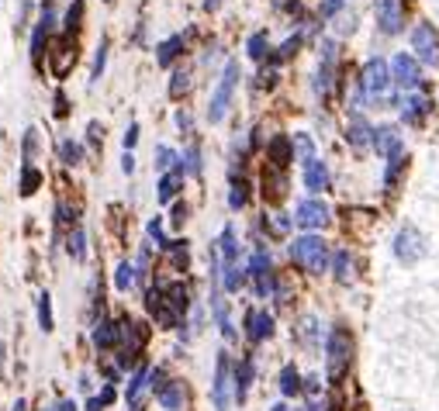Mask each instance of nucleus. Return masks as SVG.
Masks as SVG:
<instances>
[{
  "mask_svg": "<svg viewBox=\"0 0 439 411\" xmlns=\"http://www.w3.org/2000/svg\"><path fill=\"white\" fill-rule=\"evenodd\" d=\"M291 259L305 270V273H325L329 266V242L315 231H305L301 239L291 242Z\"/></svg>",
  "mask_w": 439,
  "mask_h": 411,
  "instance_id": "obj_1",
  "label": "nucleus"
},
{
  "mask_svg": "<svg viewBox=\"0 0 439 411\" xmlns=\"http://www.w3.org/2000/svg\"><path fill=\"white\" fill-rule=\"evenodd\" d=\"M357 87L363 90V97H370V101H388V97H394L391 94V66L384 59H370L363 66Z\"/></svg>",
  "mask_w": 439,
  "mask_h": 411,
  "instance_id": "obj_2",
  "label": "nucleus"
},
{
  "mask_svg": "<svg viewBox=\"0 0 439 411\" xmlns=\"http://www.w3.org/2000/svg\"><path fill=\"white\" fill-rule=\"evenodd\" d=\"M325 353H329V380L336 384L339 377L346 373V366H349V356H353V335L346 332L342 325H336V329L329 332Z\"/></svg>",
  "mask_w": 439,
  "mask_h": 411,
  "instance_id": "obj_3",
  "label": "nucleus"
},
{
  "mask_svg": "<svg viewBox=\"0 0 439 411\" xmlns=\"http://www.w3.org/2000/svg\"><path fill=\"white\" fill-rule=\"evenodd\" d=\"M239 62H229L225 66V73L218 80V90H215V97L207 104V121L211 125H218L222 118H225V111H229V104H232V94H235V83H239Z\"/></svg>",
  "mask_w": 439,
  "mask_h": 411,
  "instance_id": "obj_4",
  "label": "nucleus"
},
{
  "mask_svg": "<svg viewBox=\"0 0 439 411\" xmlns=\"http://www.w3.org/2000/svg\"><path fill=\"white\" fill-rule=\"evenodd\" d=\"M249 277H253L256 297H270L277 290V277H273V266H270V253L266 249L253 253V259H249Z\"/></svg>",
  "mask_w": 439,
  "mask_h": 411,
  "instance_id": "obj_5",
  "label": "nucleus"
},
{
  "mask_svg": "<svg viewBox=\"0 0 439 411\" xmlns=\"http://www.w3.org/2000/svg\"><path fill=\"white\" fill-rule=\"evenodd\" d=\"M329 218H332V211L325 201H318V197H308V201H301L298 211H294V225L305 231H318L329 225Z\"/></svg>",
  "mask_w": 439,
  "mask_h": 411,
  "instance_id": "obj_6",
  "label": "nucleus"
},
{
  "mask_svg": "<svg viewBox=\"0 0 439 411\" xmlns=\"http://www.w3.org/2000/svg\"><path fill=\"white\" fill-rule=\"evenodd\" d=\"M52 28H55V4L45 0L42 11H38V21H35V35H31V59H35V62H42V52L49 45Z\"/></svg>",
  "mask_w": 439,
  "mask_h": 411,
  "instance_id": "obj_7",
  "label": "nucleus"
},
{
  "mask_svg": "<svg viewBox=\"0 0 439 411\" xmlns=\"http://www.w3.org/2000/svg\"><path fill=\"white\" fill-rule=\"evenodd\" d=\"M412 45L418 52V62L439 66V31L433 25H418L412 31Z\"/></svg>",
  "mask_w": 439,
  "mask_h": 411,
  "instance_id": "obj_8",
  "label": "nucleus"
},
{
  "mask_svg": "<svg viewBox=\"0 0 439 411\" xmlns=\"http://www.w3.org/2000/svg\"><path fill=\"white\" fill-rule=\"evenodd\" d=\"M391 73H394V83L405 87V90H415L422 83V70H418V59L408 55V52H398L391 59Z\"/></svg>",
  "mask_w": 439,
  "mask_h": 411,
  "instance_id": "obj_9",
  "label": "nucleus"
},
{
  "mask_svg": "<svg viewBox=\"0 0 439 411\" xmlns=\"http://www.w3.org/2000/svg\"><path fill=\"white\" fill-rule=\"evenodd\" d=\"M229 384H232V363L222 353V356H218V366H215V387H211V398H215V408L218 411H229V405H232Z\"/></svg>",
  "mask_w": 439,
  "mask_h": 411,
  "instance_id": "obj_10",
  "label": "nucleus"
},
{
  "mask_svg": "<svg viewBox=\"0 0 439 411\" xmlns=\"http://www.w3.org/2000/svg\"><path fill=\"white\" fill-rule=\"evenodd\" d=\"M422 235L415 229H401L398 235H394V256L401 259L405 266H412V263H418L422 259Z\"/></svg>",
  "mask_w": 439,
  "mask_h": 411,
  "instance_id": "obj_11",
  "label": "nucleus"
},
{
  "mask_svg": "<svg viewBox=\"0 0 439 411\" xmlns=\"http://www.w3.org/2000/svg\"><path fill=\"white\" fill-rule=\"evenodd\" d=\"M377 25L384 35H398L401 31V4L398 0H377Z\"/></svg>",
  "mask_w": 439,
  "mask_h": 411,
  "instance_id": "obj_12",
  "label": "nucleus"
},
{
  "mask_svg": "<svg viewBox=\"0 0 439 411\" xmlns=\"http://www.w3.org/2000/svg\"><path fill=\"white\" fill-rule=\"evenodd\" d=\"M273 335V314L266 311H246V339L249 342H263Z\"/></svg>",
  "mask_w": 439,
  "mask_h": 411,
  "instance_id": "obj_13",
  "label": "nucleus"
},
{
  "mask_svg": "<svg viewBox=\"0 0 439 411\" xmlns=\"http://www.w3.org/2000/svg\"><path fill=\"white\" fill-rule=\"evenodd\" d=\"M374 149L384 155V159H398L401 153V135H398V128H391V125H384V128H374Z\"/></svg>",
  "mask_w": 439,
  "mask_h": 411,
  "instance_id": "obj_14",
  "label": "nucleus"
},
{
  "mask_svg": "<svg viewBox=\"0 0 439 411\" xmlns=\"http://www.w3.org/2000/svg\"><path fill=\"white\" fill-rule=\"evenodd\" d=\"M118 342H121V322H107L104 318V322L94 325V346L97 349H114Z\"/></svg>",
  "mask_w": 439,
  "mask_h": 411,
  "instance_id": "obj_15",
  "label": "nucleus"
},
{
  "mask_svg": "<svg viewBox=\"0 0 439 411\" xmlns=\"http://www.w3.org/2000/svg\"><path fill=\"white\" fill-rule=\"evenodd\" d=\"M266 153H270V166H273V170H287V163L294 159V142H291L287 135H277V138L266 146Z\"/></svg>",
  "mask_w": 439,
  "mask_h": 411,
  "instance_id": "obj_16",
  "label": "nucleus"
},
{
  "mask_svg": "<svg viewBox=\"0 0 439 411\" xmlns=\"http://www.w3.org/2000/svg\"><path fill=\"white\" fill-rule=\"evenodd\" d=\"M156 398L166 411H180L183 408V384L180 380H163L156 387Z\"/></svg>",
  "mask_w": 439,
  "mask_h": 411,
  "instance_id": "obj_17",
  "label": "nucleus"
},
{
  "mask_svg": "<svg viewBox=\"0 0 439 411\" xmlns=\"http://www.w3.org/2000/svg\"><path fill=\"white\" fill-rule=\"evenodd\" d=\"M305 187H308L311 194L329 190V170H325V163H322V159H311V163H305Z\"/></svg>",
  "mask_w": 439,
  "mask_h": 411,
  "instance_id": "obj_18",
  "label": "nucleus"
},
{
  "mask_svg": "<svg viewBox=\"0 0 439 411\" xmlns=\"http://www.w3.org/2000/svg\"><path fill=\"white\" fill-rule=\"evenodd\" d=\"M163 297H166V305L177 311V314H187V308H190V294H187V287H183L180 280L173 283H163Z\"/></svg>",
  "mask_w": 439,
  "mask_h": 411,
  "instance_id": "obj_19",
  "label": "nucleus"
},
{
  "mask_svg": "<svg viewBox=\"0 0 439 411\" xmlns=\"http://www.w3.org/2000/svg\"><path fill=\"white\" fill-rule=\"evenodd\" d=\"M183 187V166H177V170H170V173H163V180H159V204H170L177 194H180Z\"/></svg>",
  "mask_w": 439,
  "mask_h": 411,
  "instance_id": "obj_20",
  "label": "nucleus"
},
{
  "mask_svg": "<svg viewBox=\"0 0 439 411\" xmlns=\"http://www.w3.org/2000/svg\"><path fill=\"white\" fill-rule=\"evenodd\" d=\"M253 373H256V366H253V360H249V356L235 366V401H239V405H242V401H246V394H249Z\"/></svg>",
  "mask_w": 439,
  "mask_h": 411,
  "instance_id": "obj_21",
  "label": "nucleus"
},
{
  "mask_svg": "<svg viewBox=\"0 0 439 411\" xmlns=\"http://www.w3.org/2000/svg\"><path fill=\"white\" fill-rule=\"evenodd\" d=\"M180 52H183V35H170L166 42L156 45V62H159V66H170Z\"/></svg>",
  "mask_w": 439,
  "mask_h": 411,
  "instance_id": "obj_22",
  "label": "nucleus"
},
{
  "mask_svg": "<svg viewBox=\"0 0 439 411\" xmlns=\"http://www.w3.org/2000/svg\"><path fill=\"white\" fill-rule=\"evenodd\" d=\"M66 253H70V256L77 259H87V231H83V225H73V229H70V235H66Z\"/></svg>",
  "mask_w": 439,
  "mask_h": 411,
  "instance_id": "obj_23",
  "label": "nucleus"
},
{
  "mask_svg": "<svg viewBox=\"0 0 439 411\" xmlns=\"http://www.w3.org/2000/svg\"><path fill=\"white\" fill-rule=\"evenodd\" d=\"M70 62H77V52L70 49V38H63V45L52 52V70H55V77H66V73H70Z\"/></svg>",
  "mask_w": 439,
  "mask_h": 411,
  "instance_id": "obj_24",
  "label": "nucleus"
},
{
  "mask_svg": "<svg viewBox=\"0 0 439 411\" xmlns=\"http://www.w3.org/2000/svg\"><path fill=\"white\" fill-rule=\"evenodd\" d=\"M149 380H153V370H149V366H139L135 377H131V384H129V405L131 408H139V398H142V390L149 387Z\"/></svg>",
  "mask_w": 439,
  "mask_h": 411,
  "instance_id": "obj_25",
  "label": "nucleus"
},
{
  "mask_svg": "<svg viewBox=\"0 0 439 411\" xmlns=\"http://www.w3.org/2000/svg\"><path fill=\"white\" fill-rule=\"evenodd\" d=\"M42 183H45L42 170H35V163H25V166H21V194H25V197H31Z\"/></svg>",
  "mask_w": 439,
  "mask_h": 411,
  "instance_id": "obj_26",
  "label": "nucleus"
},
{
  "mask_svg": "<svg viewBox=\"0 0 439 411\" xmlns=\"http://www.w3.org/2000/svg\"><path fill=\"white\" fill-rule=\"evenodd\" d=\"M135 280H139V273H135V263H118V270H114V287L121 290V294H129L131 287H135Z\"/></svg>",
  "mask_w": 439,
  "mask_h": 411,
  "instance_id": "obj_27",
  "label": "nucleus"
},
{
  "mask_svg": "<svg viewBox=\"0 0 439 411\" xmlns=\"http://www.w3.org/2000/svg\"><path fill=\"white\" fill-rule=\"evenodd\" d=\"M429 107H433V104H429V97H426V94H422V97H418V94H415V97H408V101H405V121L418 125V121L426 118V111H429Z\"/></svg>",
  "mask_w": 439,
  "mask_h": 411,
  "instance_id": "obj_28",
  "label": "nucleus"
},
{
  "mask_svg": "<svg viewBox=\"0 0 439 411\" xmlns=\"http://www.w3.org/2000/svg\"><path fill=\"white\" fill-rule=\"evenodd\" d=\"M218 249H222V256H225V266H229V263H239V242H235L232 225H225L222 239H218Z\"/></svg>",
  "mask_w": 439,
  "mask_h": 411,
  "instance_id": "obj_29",
  "label": "nucleus"
},
{
  "mask_svg": "<svg viewBox=\"0 0 439 411\" xmlns=\"http://www.w3.org/2000/svg\"><path fill=\"white\" fill-rule=\"evenodd\" d=\"M80 21H83V0H73L66 11V21H63V38H73L80 31Z\"/></svg>",
  "mask_w": 439,
  "mask_h": 411,
  "instance_id": "obj_30",
  "label": "nucleus"
},
{
  "mask_svg": "<svg viewBox=\"0 0 439 411\" xmlns=\"http://www.w3.org/2000/svg\"><path fill=\"white\" fill-rule=\"evenodd\" d=\"M349 142H353L357 149H367V146H374V128H370L367 121H360V118H357V121L349 125Z\"/></svg>",
  "mask_w": 439,
  "mask_h": 411,
  "instance_id": "obj_31",
  "label": "nucleus"
},
{
  "mask_svg": "<svg viewBox=\"0 0 439 411\" xmlns=\"http://www.w3.org/2000/svg\"><path fill=\"white\" fill-rule=\"evenodd\" d=\"M332 270H336V280L339 283H349L353 280V259L346 249H336V256H332Z\"/></svg>",
  "mask_w": 439,
  "mask_h": 411,
  "instance_id": "obj_32",
  "label": "nucleus"
},
{
  "mask_svg": "<svg viewBox=\"0 0 439 411\" xmlns=\"http://www.w3.org/2000/svg\"><path fill=\"white\" fill-rule=\"evenodd\" d=\"M59 159H63L66 166H80V163H83V146L73 142V138H63V142H59Z\"/></svg>",
  "mask_w": 439,
  "mask_h": 411,
  "instance_id": "obj_33",
  "label": "nucleus"
},
{
  "mask_svg": "<svg viewBox=\"0 0 439 411\" xmlns=\"http://www.w3.org/2000/svg\"><path fill=\"white\" fill-rule=\"evenodd\" d=\"M298 390H301V377H298V370L287 363L284 370H281V394H284V398H294Z\"/></svg>",
  "mask_w": 439,
  "mask_h": 411,
  "instance_id": "obj_34",
  "label": "nucleus"
},
{
  "mask_svg": "<svg viewBox=\"0 0 439 411\" xmlns=\"http://www.w3.org/2000/svg\"><path fill=\"white\" fill-rule=\"evenodd\" d=\"M291 142H294V155H298L301 163H311V159H315V142H311V135L301 131V135H294Z\"/></svg>",
  "mask_w": 439,
  "mask_h": 411,
  "instance_id": "obj_35",
  "label": "nucleus"
},
{
  "mask_svg": "<svg viewBox=\"0 0 439 411\" xmlns=\"http://www.w3.org/2000/svg\"><path fill=\"white\" fill-rule=\"evenodd\" d=\"M298 49H301V35H291L284 45H281V49L270 55V66H281V62H284V59H291V55H294Z\"/></svg>",
  "mask_w": 439,
  "mask_h": 411,
  "instance_id": "obj_36",
  "label": "nucleus"
},
{
  "mask_svg": "<svg viewBox=\"0 0 439 411\" xmlns=\"http://www.w3.org/2000/svg\"><path fill=\"white\" fill-rule=\"evenodd\" d=\"M249 201V183L242 180V177H232V194H229V204L239 211V207H246Z\"/></svg>",
  "mask_w": 439,
  "mask_h": 411,
  "instance_id": "obj_37",
  "label": "nucleus"
},
{
  "mask_svg": "<svg viewBox=\"0 0 439 411\" xmlns=\"http://www.w3.org/2000/svg\"><path fill=\"white\" fill-rule=\"evenodd\" d=\"M38 325H42V332H52V297H49V290L38 294Z\"/></svg>",
  "mask_w": 439,
  "mask_h": 411,
  "instance_id": "obj_38",
  "label": "nucleus"
},
{
  "mask_svg": "<svg viewBox=\"0 0 439 411\" xmlns=\"http://www.w3.org/2000/svg\"><path fill=\"white\" fill-rule=\"evenodd\" d=\"M246 273H249V270H239V263H229V266H225V290L235 294V290L246 283Z\"/></svg>",
  "mask_w": 439,
  "mask_h": 411,
  "instance_id": "obj_39",
  "label": "nucleus"
},
{
  "mask_svg": "<svg viewBox=\"0 0 439 411\" xmlns=\"http://www.w3.org/2000/svg\"><path fill=\"white\" fill-rule=\"evenodd\" d=\"M246 52H249V59H266V52H270V42H266V31H256L253 38H249V45H246Z\"/></svg>",
  "mask_w": 439,
  "mask_h": 411,
  "instance_id": "obj_40",
  "label": "nucleus"
},
{
  "mask_svg": "<svg viewBox=\"0 0 439 411\" xmlns=\"http://www.w3.org/2000/svg\"><path fill=\"white\" fill-rule=\"evenodd\" d=\"M180 166H183V173H190V177H201V149H197V146H190V149L183 153Z\"/></svg>",
  "mask_w": 439,
  "mask_h": 411,
  "instance_id": "obj_41",
  "label": "nucleus"
},
{
  "mask_svg": "<svg viewBox=\"0 0 439 411\" xmlns=\"http://www.w3.org/2000/svg\"><path fill=\"white\" fill-rule=\"evenodd\" d=\"M177 163H180V159H177V153H173V149H166V146H159V149H156V170L170 173V170H177Z\"/></svg>",
  "mask_w": 439,
  "mask_h": 411,
  "instance_id": "obj_42",
  "label": "nucleus"
},
{
  "mask_svg": "<svg viewBox=\"0 0 439 411\" xmlns=\"http://www.w3.org/2000/svg\"><path fill=\"white\" fill-rule=\"evenodd\" d=\"M405 166H408V159H405V155H398V159H388V173H384V183H388V190H391V187H394L398 180H401Z\"/></svg>",
  "mask_w": 439,
  "mask_h": 411,
  "instance_id": "obj_43",
  "label": "nucleus"
},
{
  "mask_svg": "<svg viewBox=\"0 0 439 411\" xmlns=\"http://www.w3.org/2000/svg\"><path fill=\"white\" fill-rule=\"evenodd\" d=\"M104 66H107V38H101L97 55H94V70H90V83H97L104 77Z\"/></svg>",
  "mask_w": 439,
  "mask_h": 411,
  "instance_id": "obj_44",
  "label": "nucleus"
},
{
  "mask_svg": "<svg viewBox=\"0 0 439 411\" xmlns=\"http://www.w3.org/2000/svg\"><path fill=\"white\" fill-rule=\"evenodd\" d=\"M187 90H190V73H187V70H177V73H173V83H170V97L177 101Z\"/></svg>",
  "mask_w": 439,
  "mask_h": 411,
  "instance_id": "obj_45",
  "label": "nucleus"
},
{
  "mask_svg": "<svg viewBox=\"0 0 439 411\" xmlns=\"http://www.w3.org/2000/svg\"><path fill=\"white\" fill-rule=\"evenodd\" d=\"M149 239L156 242V249H170V239L163 235V221H159V218L149 221Z\"/></svg>",
  "mask_w": 439,
  "mask_h": 411,
  "instance_id": "obj_46",
  "label": "nucleus"
},
{
  "mask_svg": "<svg viewBox=\"0 0 439 411\" xmlns=\"http://www.w3.org/2000/svg\"><path fill=\"white\" fill-rule=\"evenodd\" d=\"M170 256H173V263H177V270H187V242H170V249H166Z\"/></svg>",
  "mask_w": 439,
  "mask_h": 411,
  "instance_id": "obj_47",
  "label": "nucleus"
},
{
  "mask_svg": "<svg viewBox=\"0 0 439 411\" xmlns=\"http://www.w3.org/2000/svg\"><path fill=\"white\" fill-rule=\"evenodd\" d=\"M315 335H318V322H315V318H305V322H301V339H305V342H315Z\"/></svg>",
  "mask_w": 439,
  "mask_h": 411,
  "instance_id": "obj_48",
  "label": "nucleus"
},
{
  "mask_svg": "<svg viewBox=\"0 0 439 411\" xmlns=\"http://www.w3.org/2000/svg\"><path fill=\"white\" fill-rule=\"evenodd\" d=\"M35 142H38V128H28L25 131V163H31V155H35Z\"/></svg>",
  "mask_w": 439,
  "mask_h": 411,
  "instance_id": "obj_49",
  "label": "nucleus"
},
{
  "mask_svg": "<svg viewBox=\"0 0 439 411\" xmlns=\"http://www.w3.org/2000/svg\"><path fill=\"white\" fill-rule=\"evenodd\" d=\"M342 4H346V0H322V18H332V14H339V11H342Z\"/></svg>",
  "mask_w": 439,
  "mask_h": 411,
  "instance_id": "obj_50",
  "label": "nucleus"
},
{
  "mask_svg": "<svg viewBox=\"0 0 439 411\" xmlns=\"http://www.w3.org/2000/svg\"><path fill=\"white\" fill-rule=\"evenodd\" d=\"M135 142H139V125L131 121L129 131H125V153H131V149H135Z\"/></svg>",
  "mask_w": 439,
  "mask_h": 411,
  "instance_id": "obj_51",
  "label": "nucleus"
},
{
  "mask_svg": "<svg viewBox=\"0 0 439 411\" xmlns=\"http://www.w3.org/2000/svg\"><path fill=\"white\" fill-rule=\"evenodd\" d=\"M66 114H70V104H66V94L59 90L55 94V118H66Z\"/></svg>",
  "mask_w": 439,
  "mask_h": 411,
  "instance_id": "obj_52",
  "label": "nucleus"
},
{
  "mask_svg": "<svg viewBox=\"0 0 439 411\" xmlns=\"http://www.w3.org/2000/svg\"><path fill=\"white\" fill-rule=\"evenodd\" d=\"M87 138H90L94 146H97V142H101V138H104V128H101V125H97V121H90V128H87Z\"/></svg>",
  "mask_w": 439,
  "mask_h": 411,
  "instance_id": "obj_53",
  "label": "nucleus"
},
{
  "mask_svg": "<svg viewBox=\"0 0 439 411\" xmlns=\"http://www.w3.org/2000/svg\"><path fill=\"white\" fill-rule=\"evenodd\" d=\"M177 125H180L183 135H190V114L187 111H177Z\"/></svg>",
  "mask_w": 439,
  "mask_h": 411,
  "instance_id": "obj_54",
  "label": "nucleus"
},
{
  "mask_svg": "<svg viewBox=\"0 0 439 411\" xmlns=\"http://www.w3.org/2000/svg\"><path fill=\"white\" fill-rule=\"evenodd\" d=\"M170 221H173V225H183V221H187V204L173 207V218H170Z\"/></svg>",
  "mask_w": 439,
  "mask_h": 411,
  "instance_id": "obj_55",
  "label": "nucleus"
},
{
  "mask_svg": "<svg viewBox=\"0 0 439 411\" xmlns=\"http://www.w3.org/2000/svg\"><path fill=\"white\" fill-rule=\"evenodd\" d=\"M273 83H277V73H273V70H263V73H259V87H273Z\"/></svg>",
  "mask_w": 439,
  "mask_h": 411,
  "instance_id": "obj_56",
  "label": "nucleus"
},
{
  "mask_svg": "<svg viewBox=\"0 0 439 411\" xmlns=\"http://www.w3.org/2000/svg\"><path fill=\"white\" fill-rule=\"evenodd\" d=\"M121 170H125V173H135V155L131 153L121 155Z\"/></svg>",
  "mask_w": 439,
  "mask_h": 411,
  "instance_id": "obj_57",
  "label": "nucleus"
},
{
  "mask_svg": "<svg viewBox=\"0 0 439 411\" xmlns=\"http://www.w3.org/2000/svg\"><path fill=\"white\" fill-rule=\"evenodd\" d=\"M49 411H77V405H73V401H59V405H52Z\"/></svg>",
  "mask_w": 439,
  "mask_h": 411,
  "instance_id": "obj_58",
  "label": "nucleus"
},
{
  "mask_svg": "<svg viewBox=\"0 0 439 411\" xmlns=\"http://www.w3.org/2000/svg\"><path fill=\"white\" fill-rule=\"evenodd\" d=\"M114 401V387H104L101 390V405H111Z\"/></svg>",
  "mask_w": 439,
  "mask_h": 411,
  "instance_id": "obj_59",
  "label": "nucleus"
},
{
  "mask_svg": "<svg viewBox=\"0 0 439 411\" xmlns=\"http://www.w3.org/2000/svg\"><path fill=\"white\" fill-rule=\"evenodd\" d=\"M305 390H308V394H318V377H308V380H305Z\"/></svg>",
  "mask_w": 439,
  "mask_h": 411,
  "instance_id": "obj_60",
  "label": "nucleus"
},
{
  "mask_svg": "<svg viewBox=\"0 0 439 411\" xmlns=\"http://www.w3.org/2000/svg\"><path fill=\"white\" fill-rule=\"evenodd\" d=\"M218 4H222V0H205V7H207V11H215Z\"/></svg>",
  "mask_w": 439,
  "mask_h": 411,
  "instance_id": "obj_61",
  "label": "nucleus"
},
{
  "mask_svg": "<svg viewBox=\"0 0 439 411\" xmlns=\"http://www.w3.org/2000/svg\"><path fill=\"white\" fill-rule=\"evenodd\" d=\"M270 411H291V408H287V405H273V408H270Z\"/></svg>",
  "mask_w": 439,
  "mask_h": 411,
  "instance_id": "obj_62",
  "label": "nucleus"
},
{
  "mask_svg": "<svg viewBox=\"0 0 439 411\" xmlns=\"http://www.w3.org/2000/svg\"><path fill=\"white\" fill-rule=\"evenodd\" d=\"M25 408H28L25 401H18V405H14V411H25Z\"/></svg>",
  "mask_w": 439,
  "mask_h": 411,
  "instance_id": "obj_63",
  "label": "nucleus"
},
{
  "mask_svg": "<svg viewBox=\"0 0 439 411\" xmlns=\"http://www.w3.org/2000/svg\"><path fill=\"white\" fill-rule=\"evenodd\" d=\"M107 4H111V0H107Z\"/></svg>",
  "mask_w": 439,
  "mask_h": 411,
  "instance_id": "obj_64",
  "label": "nucleus"
}]
</instances>
